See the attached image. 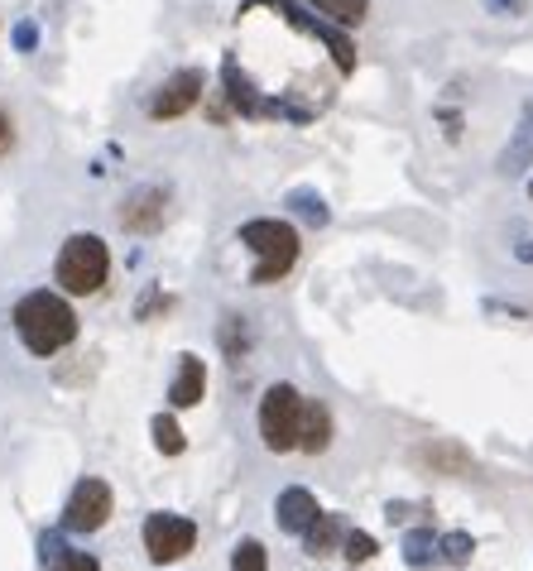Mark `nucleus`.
Returning <instances> with one entry per match:
<instances>
[{"mask_svg":"<svg viewBox=\"0 0 533 571\" xmlns=\"http://www.w3.org/2000/svg\"><path fill=\"white\" fill-rule=\"evenodd\" d=\"M15 336L20 346H25L29 355H39V361H49V355H58L63 346L77 341V312L73 302L63 294H53V288H35V294H25L15 302Z\"/></svg>","mask_w":533,"mask_h":571,"instance_id":"obj_1","label":"nucleus"},{"mask_svg":"<svg viewBox=\"0 0 533 571\" xmlns=\"http://www.w3.org/2000/svg\"><path fill=\"white\" fill-rule=\"evenodd\" d=\"M236 241L255 255V269H250V284L255 288H270V284H280V278H288V269L298 264V250H303L298 231L288 226V221H280V217H250V221H240Z\"/></svg>","mask_w":533,"mask_h":571,"instance_id":"obj_2","label":"nucleus"},{"mask_svg":"<svg viewBox=\"0 0 533 571\" xmlns=\"http://www.w3.org/2000/svg\"><path fill=\"white\" fill-rule=\"evenodd\" d=\"M53 278L68 298H87V294H102L106 278H110V250L102 235L92 231H77L63 241L58 260H53Z\"/></svg>","mask_w":533,"mask_h":571,"instance_id":"obj_3","label":"nucleus"},{"mask_svg":"<svg viewBox=\"0 0 533 571\" xmlns=\"http://www.w3.org/2000/svg\"><path fill=\"white\" fill-rule=\"evenodd\" d=\"M303 413H308V399L294 385H270L260 399V442L270 452H294L298 432H303Z\"/></svg>","mask_w":533,"mask_h":571,"instance_id":"obj_4","label":"nucleus"},{"mask_svg":"<svg viewBox=\"0 0 533 571\" xmlns=\"http://www.w3.org/2000/svg\"><path fill=\"white\" fill-rule=\"evenodd\" d=\"M144 553H150V562L154 567H169V562H183L187 553L197 547V523L193 519H183V514H150L144 519Z\"/></svg>","mask_w":533,"mask_h":571,"instance_id":"obj_5","label":"nucleus"},{"mask_svg":"<svg viewBox=\"0 0 533 571\" xmlns=\"http://www.w3.org/2000/svg\"><path fill=\"white\" fill-rule=\"evenodd\" d=\"M110 509H116V495H110V485L102 476H82L73 485V495L68 504H63V533H96V529H106V519H110Z\"/></svg>","mask_w":533,"mask_h":571,"instance_id":"obj_6","label":"nucleus"},{"mask_svg":"<svg viewBox=\"0 0 533 571\" xmlns=\"http://www.w3.org/2000/svg\"><path fill=\"white\" fill-rule=\"evenodd\" d=\"M203 92H207L203 67H178L169 82L144 101V111H150V120H178V116H187V111L203 106Z\"/></svg>","mask_w":533,"mask_h":571,"instance_id":"obj_7","label":"nucleus"},{"mask_svg":"<svg viewBox=\"0 0 533 571\" xmlns=\"http://www.w3.org/2000/svg\"><path fill=\"white\" fill-rule=\"evenodd\" d=\"M164 221H169V187L144 183L120 202V226L130 235H159Z\"/></svg>","mask_w":533,"mask_h":571,"instance_id":"obj_8","label":"nucleus"},{"mask_svg":"<svg viewBox=\"0 0 533 571\" xmlns=\"http://www.w3.org/2000/svg\"><path fill=\"white\" fill-rule=\"evenodd\" d=\"M317 514H322L317 495H313V490H303V485H288V490H280V499H274V523H280L284 533L303 537L308 529H313Z\"/></svg>","mask_w":533,"mask_h":571,"instance_id":"obj_9","label":"nucleus"},{"mask_svg":"<svg viewBox=\"0 0 533 571\" xmlns=\"http://www.w3.org/2000/svg\"><path fill=\"white\" fill-rule=\"evenodd\" d=\"M203 394H207V365H203V355L183 351V355H178V375H173V385H169V403H173V408H193V403H203Z\"/></svg>","mask_w":533,"mask_h":571,"instance_id":"obj_10","label":"nucleus"},{"mask_svg":"<svg viewBox=\"0 0 533 571\" xmlns=\"http://www.w3.org/2000/svg\"><path fill=\"white\" fill-rule=\"evenodd\" d=\"M529 164H533V106L519 111V126L509 134L505 154H499V173L519 178V173H529Z\"/></svg>","mask_w":533,"mask_h":571,"instance_id":"obj_11","label":"nucleus"},{"mask_svg":"<svg viewBox=\"0 0 533 571\" xmlns=\"http://www.w3.org/2000/svg\"><path fill=\"white\" fill-rule=\"evenodd\" d=\"M39 557L49 571H102V562H96L92 553H77V547L63 543V529L39 537Z\"/></svg>","mask_w":533,"mask_h":571,"instance_id":"obj_12","label":"nucleus"},{"mask_svg":"<svg viewBox=\"0 0 533 571\" xmlns=\"http://www.w3.org/2000/svg\"><path fill=\"white\" fill-rule=\"evenodd\" d=\"M332 446V408L327 403H308L303 413V432H298V452L322 456Z\"/></svg>","mask_w":533,"mask_h":571,"instance_id":"obj_13","label":"nucleus"},{"mask_svg":"<svg viewBox=\"0 0 533 571\" xmlns=\"http://www.w3.org/2000/svg\"><path fill=\"white\" fill-rule=\"evenodd\" d=\"M399 557H404V567L428 571L432 562H442V537L432 533V529H408L404 533V547H399Z\"/></svg>","mask_w":533,"mask_h":571,"instance_id":"obj_14","label":"nucleus"},{"mask_svg":"<svg viewBox=\"0 0 533 571\" xmlns=\"http://www.w3.org/2000/svg\"><path fill=\"white\" fill-rule=\"evenodd\" d=\"M341 537H347V529H341V519H332V514H317L313 529L303 533V553L313 557V562H322V557H332L341 547Z\"/></svg>","mask_w":533,"mask_h":571,"instance_id":"obj_15","label":"nucleus"},{"mask_svg":"<svg viewBox=\"0 0 533 571\" xmlns=\"http://www.w3.org/2000/svg\"><path fill=\"white\" fill-rule=\"evenodd\" d=\"M217 341H221V351H226L231 361H246L255 332H250V322L240 317V312H226V317H221V327H217Z\"/></svg>","mask_w":533,"mask_h":571,"instance_id":"obj_16","label":"nucleus"},{"mask_svg":"<svg viewBox=\"0 0 533 571\" xmlns=\"http://www.w3.org/2000/svg\"><path fill=\"white\" fill-rule=\"evenodd\" d=\"M288 211L303 217L308 226H327L332 221V207L322 202V193H313V187H294V193H288Z\"/></svg>","mask_w":533,"mask_h":571,"instance_id":"obj_17","label":"nucleus"},{"mask_svg":"<svg viewBox=\"0 0 533 571\" xmlns=\"http://www.w3.org/2000/svg\"><path fill=\"white\" fill-rule=\"evenodd\" d=\"M308 5H313L317 15H327L332 25L351 29V25H361V20H365V10H370V0H308Z\"/></svg>","mask_w":533,"mask_h":571,"instance_id":"obj_18","label":"nucleus"},{"mask_svg":"<svg viewBox=\"0 0 533 571\" xmlns=\"http://www.w3.org/2000/svg\"><path fill=\"white\" fill-rule=\"evenodd\" d=\"M418 456H424L428 466L447 470V476H461V470H471V456H466V446H457V442H432Z\"/></svg>","mask_w":533,"mask_h":571,"instance_id":"obj_19","label":"nucleus"},{"mask_svg":"<svg viewBox=\"0 0 533 571\" xmlns=\"http://www.w3.org/2000/svg\"><path fill=\"white\" fill-rule=\"evenodd\" d=\"M150 432H154V446H159L164 456H183V452H187V437H183V428H178L169 413H154V418H150Z\"/></svg>","mask_w":533,"mask_h":571,"instance_id":"obj_20","label":"nucleus"},{"mask_svg":"<svg viewBox=\"0 0 533 571\" xmlns=\"http://www.w3.org/2000/svg\"><path fill=\"white\" fill-rule=\"evenodd\" d=\"M231 571H270V553H264L260 537L236 543V553H231Z\"/></svg>","mask_w":533,"mask_h":571,"instance_id":"obj_21","label":"nucleus"},{"mask_svg":"<svg viewBox=\"0 0 533 571\" xmlns=\"http://www.w3.org/2000/svg\"><path fill=\"white\" fill-rule=\"evenodd\" d=\"M476 553V537L471 533H442V562L447 567H466Z\"/></svg>","mask_w":533,"mask_h":571,"instance_id":"obj_22","label":"nucleus"},{"mask_svg":"<svg viewBox=\"0 0 533 571\" xmlns=\"http://www.w3.org/2000/svg\"><path fill=\"white\" fill-rule=\"evenodd\" d=\"M341 553H347V562H370L375 553H380V543H375L370 533H361V529H347V537H341Z\"/></svg>","mask_w":533,"mask_h":571,"instance_id":"obj_23","label":"nucleus"},{"mask_svg":"<svg viewBox=\"0 0 533 571\" xmlns=\"http://www.w3.org/2000/svg\"><path fill=\"white\" fill-rule=\"evenodd\" d=\"M10 43H15L20 53H35L39 49V25H35V20H20L15 34H10Z\"/></svg>","mask_w":533,"mask_h":571,"instance_id":"obj_24","label":"nucleus"},{"mask_svg":"<svg viewBox=\"0 0 533 571\" xmlns=\"http://www.w3.org/2000/svg\"><path fill=\"white\" fill-rule=\"evenodd\" d=\"M10 150H15V116L0 106V159H5Z\"/></svg>","mask_w":533,"mask_h":571,"instance_id":"obj_25","label":"nucleus"},{"mask_svg":"<svg viewBox=\"0 0 533 571\" xmlns=\"http://www.w3.org/2000/svg\"><path fill=\"white\" fill-rule=\"evenodd\" d=\"M499 15H529V0H491Z\"/></svg>","mask_w":533,"mask_h":571,"instance_id":"obj_26","label":"nucleus"},{"mask_svg":"<svg viewBox=\"0 0 533 571\" xmlns=\"http://www.w3.org/2000/svg\"><path fill=\"white\" fill-rule=\"evenodd\" d=\"M515 260H519V264H533V235H524V241H515Z\"/></svg>","mask_w":533,"mask_h":571,"instance_id":"obj_27","label":"nucleus"},{"mask_svg":"<svg viewBox=\"0 0 533 571\" xmlns=\"http://www.w3.org/2000/svg\"><path fill=\"white\" fill-rule=\"evenodd\" d=\"M529 193H533V178H529Z\"/></svg>","mask_w":533,"mask_h":571,"instance_id":"obj_28","label":"nucleus"}]
</instances>
